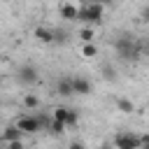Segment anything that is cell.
I'll use <instances>...</instances> for the list:
<instances>
[{"label": "cell", "instance_id": "19", "mask_svg": "<svg viewBox=\"0 0 149 149\" xmlns=\"http://www.w3.org/2000/svg\"><path fill=\"white\" fill-rule=\"evenodd\" d=\"M140 16H142V21H147V23H149V5H144V7H142Z\"/></svg>", "mask_w": 149, "mask_h": 149}, {"label": "cell", "instance_id": "15", "mask_svg": "<svg viewBox=\"0 0 149 149\" xmlns=\"http://www.w3.org/2000/svg\"><path fill=\"white\" fill-rule=\"evenodd\" d=\"M65 116H68V107H56L54 109V121H61V123H65Z\"/></svg>", "mask_w": 149, "mask_h": 149}, {"label": "cell", "instance_id": "17", "mask_svg": "<svg viewBox=\"0 0 149 149\" xmlns=\"http://www.w3.org/2000/svg\"><path fill=\"white\" fill-rule=\"evenodd\" d=\"M49 130H51L54 135H63V133H65V123H61V121H54V119H51Z\"/></svg>", "mask_w": 149, "mask_h": 149}, {"label": "cell", "instance_id": "7", "mask_svg": "<svg viewBox=\"0 0 149 149\" xmlns=\"http://www.w3.org/2000/svg\"><path fill=\"white\" fill-rule=\"evenodd\" d=\"M72 79V91H74V95H88L91 93V81L86 79V77H70Z\"/></svg>", "mask_w": 149, "mask_h": 149}, {"label": "cell", "instance_id": "8", "mask_svg": "<svg viewBox=\"0 0 149 149\" xmlns=\"http://www.w3.org/2000/svg\"><path fill=\"white\" fill-rule=\"evenodd\" d=\"M56 93L63 95V98L74 95V91H72V79H70V77H61V79L56 81Z\"/></svg>", "mask_w": 149, "mask_h": 149}, {"label": "cell", "instance_id": "2", "mask_svg": "<svg viewBox=\"0 0 149 149\" xmlns=\"http://www.w3.org/2000/svg\"><path fill=\"white\" fill-rule=\"evenodd\" d=\"M114 49H116L119 58H123V61H130V58H137V56H140V47L135 44L133 35H128V33H123V35L116 37Z\"/></svg>", "mask_w": 149, "mask_h": 149}, {"label": "cell", "instance_id": "4", "mask_svg": "<svg viewBox=\"0 0 149 149\" xmlns=\"http://www.w3.org/2000/svg\"><path fill=\"white\" fill-rule=\"evenodd\" d=\"M114 147L116 149H140V135L130 130H119L114 135Z\"/></svg>", "mask_w": 149, "mask_h": 149}, {"label": "cell", "instance_id": "16", "mask_svg": "<svg viewBox=\"0 0 149 149\" xmlns=\"http://www.w3.org/2000/svg\"><path fill=\"white\" fill-rule=\"evenodd\" d=\"M77 121H79V112H74V109H70V107H68V116H65V126H77Z\"/></svg>", "mask_w": 149, "mask_h": 149}, {"label": "cell", "instance_id": "11", "mask_svg": "<svg viewBox=\"0 0 149 149\" xmlns=\"http://www.w3.org/2000/svg\"><path fill=\"white\" fill-rule=\"evenodd\" d=\"M23 107H26V109H37V107H40V98H37L35 93H26V95H23Z\"/></svg>", "mask_w": 149, "mask_h": 149}, {"label": "cell", "instance_id": "20", "mask_svg": "<svg viewBox=\"0 0 149 149\" xmlns=\"http://www.w3.org/2000/svg\"><path fill=\"white\" fill-rule=\"evenodd\" d=\"M7 149H26V147H23V140H21V142H9Z\"/></svg>", "mask_w": 149, "mask_h": 149}, {"label": "cell", "instance_id": "12", "mask_svg": "<svg viewBox=\"0 0 149 149\" xmlns=\"http://www.w3.org/2000/svg\"><path fill=\"white\" fill-rule=\"evenodd\" d=\"M93 37H95V30H93V28H86V26H84V28L79 30V40H81L84 44H93Z\"/></svg>", "mask_w": 149, "mask_h": 149}, {"label": "cell", "instance_id": "9", "mask_svg": "<svg viewBox=\"0 0 149 149\" xmlns=\"http://www.w3.org/2000/svg\"><path fill=\"white\" fill-rule=\"evenodd\" d=\"M33 35H35V37H37V42H42V44H51V42H54V30H51V28L37 26V28L33 30Z\"/></svg>", "mask_w": 149, "mask_h": 149}, {"label": "cell", "instance_id": "10", "mask_svg": "<svg viewBox=\"0 0 149 149\" xmlns=\"http://www.w3.org/2000/svg\"><path fill=\"white\" fill-rule=\"evenodd\" d=\"M2 140H5L7 144H9V142H21V140H23V133L12 123V126H7V128L2 130Z\"/></svg>", "mask_w": 149, "mask_h": 149}, {"label": "cell", "instance_id": "21", "mask_svg": "<svg viewBox=\"0 0 149 149\" xmlns=\"http://www.w3.org/2000/svg\"><path fill=\"white\" fill-rule=\"evenodd\" d=\"M68 149H86V144H84V142H70Z\"/></svg>", "mask_w": 149, "mask_h": 149}, {"label": "cell", "instance_id": "13", "mask_svg": "<svg viewBox=\"0 0 149 149\" xmlns=\"http://www.w3.org/2000/svg\"><path fill=\"white\" fill-rule=\"evenodd\" d=\"M116 107H119V109H121L123 114H130V112L135 109V105H133V102H130L128 98H116Z\"/></svg>", "mask_w": 149, "mask_h": 149}, {"label": "cell", "instance_id": "3", "mask_svg": "<svg viewBox=\"0 0 149 149\" xmlns=\"http://www.w3.org/2000/svg\"><path fill=\"white\" fill-rule=\"evenodd\" d=\"M47 123V119L44 116H30V114H26V116H21L14 126L23 133V135H33V133H37V130H42V126Z\"/></svg>", "mask_w": 149, "mask_h": 149}, {"label": "cell", "instance_id": "1", "mask_svg": "<svg viewBox=\"0 0 149 149\" xmlns=\"http://www.w3.org/2000/svg\"><path fill=\"white\" fill-rule=\"evenodd\" d=\"M102 14H105V5L100 2H84L79 7V21L86 23V28H93L102 21Z\"/></svg>", "mask_w": 149, "mask_h": 149}, {"label": "cell", "instance_id": "5", "mask_svg": "<svg viewBox=\"0 0 149 149\" xmlns=\"http://www.w3.org/2000/svg\"><path fill=\"white\" fill-rule=\"evenodd\" d=\"M16 79L21 81V84H37V79H40V70L33 65V63H23V65H19V70H16Z\"/></svg>", "mask_w": 149, "mask_h": 149}, {"label": "cell", "instance_id": "18", "mask_svg": "<svg viewBox=\"0 0 149 149\" xmlns=\"http://www.w3.org/2000/svg\"><path fill=\"white\" fill-rule=\"evenodd\" d=\"M140 149H149V133L140 135Z\"/></svg>", "mask_w": 149, "mask_h": 149}, {"label": "cell", "instance_id": "6", "mask_svg": "<svg viewBox=\"0 0 149 149\" xmlns=\"http://www.w3.org/2000/svg\"><path fill=\"white\" fill-rule=\"evenodd\" d=\"M58 14L65 21H79V7L74 2H61L58 5Z\"/></svg>", "mask_w": 149, "mask_h": 149}, {"label": "cell", "instance_id": "14", "mask_svg": "<svg viewBox=\"0 0 149 149\" xmlns=\"http://www.w3.org/2000/svg\"><path fill=\"white\" fill-rule=\"evenodd\" d=\"M81 54H84L86 58H95V56H98V47H95V44H84V47H81Z\"/></svg>", "mask_w": 149, "mask_h": 149}]
</instances>
